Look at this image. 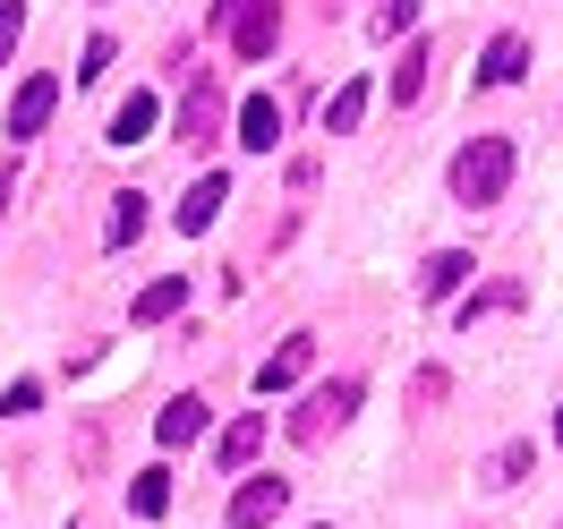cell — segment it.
<instances>
[{"label":"cell","instance_id":"obj_1","mask_svg":"<svg viewBox=\"0 0 563 529\" xmlns=\"http://www.w3.org/2000/svg\"><path fill=\"white\" fill-rule=\"evenodd\" d=\"M512 188V137H470L453 163V197L461 206H495Z\"/></svg>","mask_w":563,"mask_h":529},{"label":"cell","instance_id":"obj_2","mask_svg":"<svg viewBox=\"0 0 563 529\" xmlns=\"http://www.w3.org/2000/svg\"><path fill=\"white\" fill-rule=\"evenodd\" d=\"M213 26H231V52H240V60H265L282 43V9L274 0H213Z\"/></svg>","mask_w":563,"mask_h":529},{"label":"cell","instance_id":"obj_3","mask_svg":"<svg viewBox=\"0 0 563 529\" xmlns=\"http://www.w3.org/2000/svg\"><path fill=\"white\" fill-rule=\"evenodd\" d=\"M351 410H358V385H351V376H342V385H317L299 410H290V436H299V444H324Z\"/></svg>","mask_w":563,"mask_h":529},{"label":"cell","instance_id":"obj_4","mask_svg":"<svg viewBox=\"0 0 563 529\" xmlns=\"http://www.w3.org/2000/svg\"><path fill=\"white\" fill-rule=\"evenodd\" d=\"M290 513V487L282 478H247L240 495H231V529H265V521H282Z\"/></svg>","mask_w":563,"mask_h":529},{"label":"cell","instance_id":"obj_5","mask_svg":"<svg viewBox=\"0 0 563 529\" xmlns=\"http://www.w3.org/2000/svg\"><path fill=\"white\" fill-rule=\"evenodd\" d=\"M222 206H231V179L206 172L188 197H179V231H188V240H197V231H213V222H222Z\"/></svg>","mask_w":563,"mask_h":529},{"label":"cell","instance_id":"obj_6","mask_svg":"<svg viewBox=\"0 0 563 529\" xmlns=\"http://www.w3.org/2000/svg\"><path fill=\"white\" fill-rule=\"evenodd\" d=\"M52 103H60V77H26L18 103H9V137H35L43 120H52Z\"/></svg>","mask_w":563,"mask_h":529},{"label":"cell","instance_id":"obj_7","mask_svg":"<svg viewBox=\"0 0 563 529\" xmlns=\"http://www.w3.org/2000/svg\"><path fill=\"white\" fill-rule=\"evenodd\" d=\"M197 436H206V401H197V393H179L172 410L154 419V444H163V453H179V444H197Z\"/></svg>","mask_w":563,"mask_h":529},{"label":"cell","instance_id":"obj_8","mask_svg":"<svg viewBox=\"0 0 563 529\" xmlns=\"http://www.w3.org/2000/svg\"><path fill=\"white\" fill-rule=\"evenodd\" d=\"M308 359H317V351H308V333H290V342H282V351L256 367V393H290L299 376H308Z\"/></svg>","mask_w":563,"mask_h":529},{"label":"cell","instance_id":"obj_9","mask_svg":"<svg viewBox=\"0 0 563 529\" xmlns=\"http://www.w3.org/2000/svg\"><path fill=\"white\" fill-rule=\"evenodd\" d=\"M274 137H282V103H274V95H247V103H240V145H247V154H265Z\"/></svg>","mask_w":563,"mask_h":529},{"label":"cell","instance_id":"obj_10","mask_svg":"<svg viewBox=\"0 0 563 529\" xmlns=\"http://www.w3.org/2000/svg\"><path fill=\"white\" fill-rule=\"evenodd\" d=\"M256 453H265V410H247V419L222 427V470H247Z\"/></svg>","mask_w":563,"mask_h":529},{"label":"cell","instance_id":"obj_11","mask_svg":"<svg viewBox=\"0 0 563 529\" xmlns=\"http://www.w3.org/2000/svg\"><path fill=\"white\" fill-rule=\"evenodd\" d=\"M521 69H529V43H521V35H495L487 60H478V77H487V86H512Z\"/></svg>","mask_w":563,"mask_h":529},{"label":"cell","instance_id":"obj_12","mask_svg":"<svg viewBox=\"0 0 563 529\" xmlns=\"http://www.w3.org/2000/svg\"><path fill=\"white\" fill-rule=\"evenodd\" d=\"M179 308H188V283H154V290H137V308H129V324H163V317H179Z\"/></svg>","mask_w":563,"mask_h":529},{"label":"cell","instance_id":"obj_13","mask_svg":"<svg viewBox=\"0 0 563 529\" xmlns=\"http://www.w3.org/2000/svg\"><path fill=\"white\" fill-rule=\"evenodd\" d=\"M145 137H154V95H129L111 111V145H145Z\"/></svg>","mask_w":563,"mask_h":529},{"label":"cell","instance_id":"obj_14","mask_svg":"<svg viewBox=\"0 0 563 529\" xmlns=\"http://www.w3.org/2000/svg\"><path fill=\"white\" fill-rule=\"evenodd\" d=\"M461 283H470V256H461V247H444V256H435V265L419 274V290H427V299H453Z\"/></svg>","mask_w":563,"mask_h":529},{"label":"cell","instance_id":"obj_15","mask_svg":"<svg viewBox=\"0 0 563 529\" xmlns=\"http://www.w3.org/2000/svg\"><path fill=\"white\" fill-rule=\"evenodd\" d=\"M129 504H137L145 521H163V513H172V470H137V487H129Z\"/></svg>","mask_w":563,"mask_h":529},{"label":"cell","instance_id":"obj_16","mask_svg":"<svg viewBox=\"0 0 563 529\" xmlns=\"http://www.w3.org/2000/svg\"><path fill=\"white\" fill-rule=\"evenodd\" d=\"M419 95H427V43H410L401 69H393V103H419Z\"/></svg>","mask_w":563,"mask_h":529},{"label":"cell","instance_id":"obj_17","mask_svg":"<svg viewBox=\"0 0 563 529\" xmlns=\"http://www.w3.org/2000/svg\"><path fill=\"white\" fill-rule=\"evenodd\" d=\"M358 111H367V86H342V95L324 103V137H351V129H358Z\"/></svg>","mask_w":563,"mask_h":529},{"label":"cell","instance_id":"obj_18","mask_svg":"<svg viewBox=\"0 0 563 529\" xmlns=\"http://www.w3.org/2000/svg\"><path fill=\"white\" fill-rule=\"evenodd\" d=\"M179 137H188V145H213V86H197V95H188V111H179Z\"/></svg>","mask_w":563,"mask_h":529},{"label":"cell","instance_id":"obj_19","mask_svg":"<svg viewBox=\"0 0 563 529\" xmlns=\"http://www.w3.org/2000/svg\"><path fill=\"white\" fill-rule=\"evenodd\" d=\"M410 26H419V0H385V9H376V18H367V35H376V43H393V35H410Z\"/></svg>","mask_w":563,"mask_h":529},{"label":"cell","instance_id":"obj_20","mask_svg":"<svg viewBox=\"0 0 563 529\" xmlns=\"http://www.w3.org/2000/svg\"><path fill=\"white\" fill-rule=\"evenodd\" d=\"M137 231H145V197H111V231H103V240H111V247H129Z\"/></svg>","mask_w":563,"mask_h":529},{"label":"cell","instance_id":"obj_21","mask_svg":"<svg viewBox=\"0 0 563 529\" xmlns=\"http://www.w3.org/2000/svg\"><path fill=\"white\" fill-rule=\"evenodd\" d=\"M529 461H538L529 444H504V453L487 461V487H521V478H529Z\"/></svg>","mask_w":563,"mask_h":529},{"label":"cell","instance_id":"obj_22","mask_svg":"<svg viewBox=\"0 0 563 529\" xmlns=\"http://www.w3.org/2000/svg\"><path fill=\"white\" fill-rule=\"evenodd\" d=\"M495 308H521V283H495V290H478V299L461 308V324H470V317H495Z\"/></svg>","mask_w":563,"mask_h":529},{"label":"cell","instance_id":"obj_23","mask_svg":"<svg viewBox=\"0 0 563 529\" xmlns=\"http://www.w3.org/2000/svg\"><path fill=\"white\" fill-rule=\"evenodd\" d=\"M26 35V0H0V69H9V52Z\"/></svg>","mask_w":563,"mask_h":529},{"label":"cell","instance_id":"obj_24","mask_svg":"<svg viewBox=\"0 0 563 529\" xmlns=\"http://www.w3.org/2000/svg\"><path fill=\"white\" fill-rule=\"evenodd\" d=\"M0 410H9V419H35V410H43V385H9V393H0Z\"/></svg>","mask_w":563,"mask_h":529},{"label":"cell","instance_id":"obj_25","mask_svg":"<svg viewBox=\"0 0 563 529\" xmlns=\"http://www.w3.org/2000/svg\"><path fill=\"white\" fill-rule=\"evenodd\" d=\"M103 69H111V35H95V43H86V69H77V86H95Z\"/></svg>","mask_w":563,"mask_h":529},{"label":"cell","instance_id":"obj_26","mask_svg":"<svg viewBox=\"0 0 563 529\" xmlns=\"http://www.w3.org/2000/svg\"><path fill=\"white\" fill-rule=\"evenodd\" d=\"M555 444H563V410H555Z\"/></svg>","mask_w":563,"mask_h":529}]
</instances>
